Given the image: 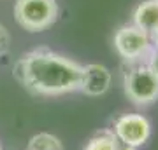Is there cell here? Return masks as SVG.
I'll return each instance as SVG.
<instances>
[{
	"instance_id": "cell-3",
	"label": "cell",
	"mask_w": 158,
	"mask_h": 150,
	"mask_svg": "<svg viewBox=\"0 0 158 150\" xmlns=\"http://www.w3.org/2000/svg\"><path fill=\"white\" fill-rule=\"evenodd\" d=\"M125 93L137 105H148L158 98V77L146 63L134 65L125 73Z\"/></svg>"
},
{
	"instance_id": "cell-2",
	"label": "cell",
	"mask_w": 158,
	"mask_h": 150,
	"mask_svg": "<svg viewBox=\"0 0 158 150\" xmlns=\"http://www.w3.org/2000/svg\"><path fill=\"white\" fill-rule=\"evenodd\" d=\"M14 17L25 30L40 32L56 21L58 4L56 0H16Z\"/></svg>"
},
{
	"instance_id": "cell-13",
	"label": "cell",
	"mask_w": 158,
	"mask_h": 150,
	"mask_svg": "<svg viewBox=\"0 0 158 150\" xmlns=\"http://www.w3.org/2000/svg\"><path fill=\"white\" fill-rule=\"evenodd\" d=\"M116 150H135L134 147H130V145H125V143H121L118 140V145H116Z\"/></svg>"
},
{
	"instance_id": "cell-10",
	"label": "cell",
	"mask_w": 158,
	"mask_h": 150,
	"mask_svg": "<svg viewBox=\"0 0 158 150\" xmlns=\"http://www.w3.org/2000/svg\"><path fill=\"white\" fill-rule=\"evenodd\" d=\"M9 44H11V37H9V32L4 25H0V60L7 54L9 51Z\"/></svg>"
},
{
	"instance_id": "cell-7",
	"label": "cell",
	"mask_w": 158,
	"mask_h": 150,
	"mask_svg": "<svg viewBox=\"0 0 158 150\" xmlns=\"http://www.w3.org/2000/svg\"><path fill=\"white\" fill-rule=\"evenodd\" d=\"M134 26L151 33L158 26V0H146L134 11Z\"/></svg>"
},
{
	"instance_id": "cell-14",
	"label": "cell",
	"mask_w": 158,
	"mask_h": 150,
	"mask_svg": "<svg viewBox=\"0 0 158 150\" xmlns=\"http://www.w3.org/2000/svg\"><path fill=\"white\" fill-rule=\"evenodd\" d=\"M0 150H2V147H0Z\"/></svg>"
},
{
	"instance_id": "cell-12",
	"label": "cell",
	"mask_w": 158,
	"mask_h": 150,
	"mask_svg": "<svg viewBox=\"0 0 158 150\" xmlns=\"http://www.w3.org/2000/svg\"><path fill=\"white\" fill-rule=\"evenodd\" d=\"M149 39H151V45H153V47H158V26L153 30L151 33H149Z\"/></svg>"
},
{
	"instance_id": "cell-5",
	"label": "cell",
	"mask_w": 158,
	"mask_h": 150,
	"mask_svg": "<svg viewBox=\"0 0 158 150\" xmlns=\"http://www.w3.org/2000/svg\"><path fill=\"white\" fill-rule=\"evenodd\" d=\"M151 128L146 117L137 115V113H128V115L119 117L116 124H114V136L125 145L130 147H139V145L146 143L149 138Z\"/></svg>"
},
{
	"instance_id": "cell-4",
	"label": "cell",
	"mask_w": 158,
	"mask_h": 150,
	"mask_svg": "<svg viewBox=\"0 0 158 150\" xmlns=\"http://www.w3.org/2000/svg\"><path fill=\"white\" fill-rule=\"evenodd\" d=\"M114 47L123 60L137 61L149 54L153 45L149 33L134 25H125L114 33Z\"/></svg>"
},
{
	"instance_id": "cell-9",
	"label": "cell",
	"mask_w": 158,
	"mask_h": 150,
	"mask_svg": "<svg viewBox=\"0 0 158 150\" xmlns=\"http://www.w3.org/2000/svg\"><path fill=\"white\" fill-rule=\"evenodd\" d=\"M28 150H63V148L56 136H53L49 133H40L35 134L34 138L30 140Z\"/></svg>"
},
{
	"instance_id": "cell-8",
	"label": "cell",
	"mask_w": 158,
	"mask_h": 150,
	"mask_svg": "<svg viewBox=\"0 0 158 150\" xmlns=\"http://www.w3.org/2000/svg\"><path fill=\"white\" fill-rule=\"evenodd\" d=\"M116 145H118V138L114 136V133L102 131V133H97L86 143L85 150H116Z\"/></svg>"
},
{
	"instance_id": "cell-6",
	"label": "cell",
	"mask_w": 158,
	"mask_h": 150,
	"mask_svg": "<svg viewBox=\"0 0 158 150\" xmlns=\"http://www.w3.org/2000/svg\"><path fill=\"white\" fill-rule=\"evenodd\" d=\"M111 86V72L104 65L91 63L83 67V79H81V91L88 96H100Z\"/></svg>"
},
{
	"instance_id": "cell-1",
	"label": "cell",
	"mask_w": 158,
	"mask_h": 150,
	"mask_svg": "<svg viewBox=\"0 0 158 150\" xmlns=\"http://www.w3.org/2000/svg\"><path fill=\"white\" fill-rule=\"evenodd\" d=\"M14 77L35 94L58 96L81 87L83 67L49 49H35L19 58Z\"/></svg>"
},
{
	"instance_id": "cell-11",
	"label": "cell",
	"mask_w": 158,
	"mask_h": 150,
	"mask_svg": "<svg viewBox=\"0 0 158 150\" xmlns=\"http://www.w3.org/2000/svg\"><path fill=\"white\" fill-rule=\"evenodd\" d=\"M146 65L149 67V70L158 77V47H151L149 54H148V63Z\"/></svg>"
}]
</instances>
